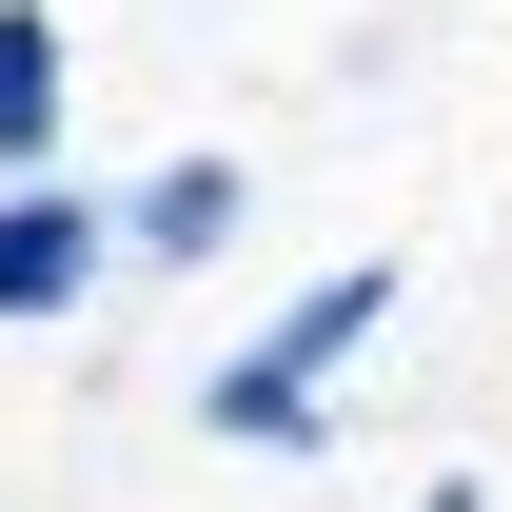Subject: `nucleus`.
Wrapping results in <instances>:
<instances>
[{"label": "nucleus", "mask_w": 512, "mask_h": 512, "mask_svg": "<svg viewBox=\"0 0 512 512\" xmlns=\"http://www.w3.org/2000/svg\"><path fill=\"white\" fill-rule=\"evenodd\" d=\"M375 316H394V256H335L316 296H276V316L197 375V434H217V453H316L335 434V375L375 355Z\"/></svg>", "instance_id": "obj_1"}, {"label": "nucleus", "mask_w": 512, "mask_h": 512, "mask_svg": "<svg viewBox=\"0 0 512 512\" xmlns=\"http://www.w3.org/2000/svg\"><path fill=\"white\" fill-rule=\"evenodd\" d=\"M119 276H138V237H119V197H99V178L0 197V335H79Z\"/></svg>", "instance_id": "obj_2"}, {"label": "nucleus", "mask_w": 512, "mask_h": 512, "mask_svg": "<svg viewBox=\"0 0 512 512\" xmlns=\"http://www.w3.org/2000/svg\"><path fill=\"white\" fill-rule=\"evenodd\" d=\"M60 119H79V40H60V0H0V197L60 178Z\"/></svg>", "instance_id": "obj_3"}, {"label": "nucleus", "mask_w": 512, "mask_h": 512, "mask_svg": "<svg viewBox=\"0 0 512 512\" xmlns=\"http://www.w3.org/2000/svg\"><path fill=\"white\" fill-rule=\"evenodd\" d=\"M119 237H138V276H197V256L256 237V178H237V158H158V178L119 197Z\"/></svg>", "instance_id": "obj_4"}, {"label": "nucleus", "mask_w": 512, "mask_h": 512, "mask_svg": "<svg viewBox=\"0 0 512 512\" xmlns=\"http://www.w3.org/2000/svg\"><path fill=\"white\" fill-rule=\"evenodd\" d=\"M414 512H493V493H473V473H434V493H414Z\"/></svg>", "instance_id": "obj_5"}]
</instances>
